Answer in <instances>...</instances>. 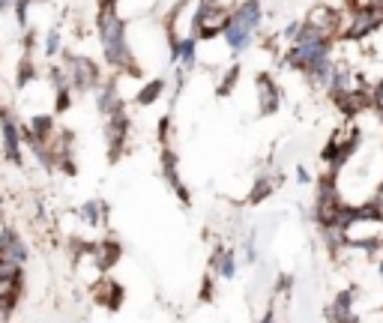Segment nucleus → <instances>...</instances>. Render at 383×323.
<instances>
[{"label": "nucleus", "instance_id": "obj_1", "mask_svg": "<svg viewBox=\"0 0 383 323\" xmlns=\"http://www.w3.org/2000/svg\"><path fill=\"white\" fill-rule=\"evenodd\" d=\"M344 243L363 252H377L383 245V216L377 213H356L350 219V225L344 228Z\"/></svg>", "mask_w": 383, "mask_h": 323}, {"label": "nucleus", "instance_id": "obj_2", "mask_svg": "<svg viewBox=\"0 0 383 323\" xmlns=\"http://www.w3.org/2000/svg\"><path fill=\"white\" fill-rule=\"evenodd\" d=\"M63 69L69 75V84L75 93H93L96 87L105 81L102 78V69L93 57L87 54H72V51H63Z\"/></svg>", "mask_w": 383, "mask_h": 323}, {"label": "nucleus", "instance_id": "obj_3", "mask_svg": "<svg viewBox=\"0 0 383 323\" xmlns=\"http://www.w3.org/2000/svg\"><path fill=\"white\" fill-rule=\"evenodd\" d=\"M129 138H132V117L129 111H117V114L105 117V144H108V162L117 165L123 153L129 150Z\"/></svg>", "mask_w": 383, "mask_h": 323}, {"label": "nucleus", "instance_id": "obj_4", "mask_svg": "<svg viewBox=\"0 0 383 323\" xmlns=\"http://www.w3.org/2000/svg\"><path fill=\"white\" fill-rule=\"evenodd\" d=\"M21 123L18 117L12 114L9 105H0V150H4V156L12 162V165H21L24 162V153H21Z\"/></svg>", "mask_w": 383, "mask_h": 323}, {"label": "nucleus", "instance_id": "obj_5", "mask_svg": "<svg viewBox=\"0 0 383 323\" xmlns=\"http://www.w3.org/2000/svg\"><path fill=\"white\" fill-rule=\"evenodd\" d=\"M159 168H162L165 183L174 189V195L180 197L183 204H192V195L186 189V183L180 180V156H177L174 147H162V150H159Z\"/></svg>", "mask_w": 383, "mask_h": 323}, {"label": "nucleus", "instance_id": "obj_6", "mask_svg": "<svg viewBox=\"0 0 383 323\" xmlns=\"http://www.w3.org/2000/svg\"><path fill=\"white\" fill-rule=\"evenodd\" d=\"M254 93H258V114L261 117L276 114L278 105H282V90H278V84L270 72H261V75L254 78Z\"/></svg>", "mask_w": 383, "mask_h": 323}, {"label": "nucleus", "instance_id": "obj_7", "mask_svg": "<svg viewBox=\"0 0 383 323\" xmlns=\"http://www.w3.org/2000/svg\"><path fill=\"white\" fill-rule=\"evenodd\" d=\"M222 42L228 45V51H231L234 57H240L242 51H249V48H252L254 30L246 28V24L237 21V18L231 16V21H228V28H225V33H222Z\"/></svg>", "mask_w": 383, "mask_h": 323}, {"label": "nucleus", "instance_id": "obj_8", "mask_svg": "<svg viewBox=\"0 0 383 323\" xmlns=\"http://www.w3.org/2000/svg\"><path fill=\"white\" fill-rule=\"evenodd\" d=\"M93 300L102 305V308H108V312H117V308L123 305L126 300V293H123V284L114 281L108 272L102 276L96 284H93Z\"/></svg>", "mask_w": 383, "mask_h": 323}, {"label": "nucleus", "instance_id": "obj_9", "mask_svg": "<svg viewBox=\"0 0 383 323\" xmlns=\"http://www.w3.org/2000/svg\"><path fill=\"white\" fill-rule=\"evenodd\" d=\"M28 255H30L28 245H24V240L16 231H6L4 237H0V260H9V264L24 267L28 264Z\"/></svg>", "mask_w": 383, "mask_h": 323}, {"label": "nucleus", "instance_id": "obj_10", "mask_svg": "<svg viewBox=\"0 0 383 323\" xmlns=\"http://www.w3.org/2000/svg\"><path fill=\"white\" fill-rule=\"evenodd\" d=\"M231 16L258 33L261 24H264V4H261V0H237L234 9H231Z\"/></svg>", "mask_w": 383, "mask_h": 323}, {"label": "nucleus", "instance_id": "obj_11", "mask_svg": "<svg viewBox=\"0 0 383 323\" xmlns=\"http://www.w3.org/2000/svg\"><path fill=\"white\" fill-rule=\"evenodd\" d=\"M198 42H201L198 36H183V39L171 48V60L177 66H183L186 72H192L198 66Z\"/></svg>", "mask_w": 383, "mask_h": 323}, {"label": "nucleus", "instance_id": "obj_12", "mask_svg": "<svg viewBox=\"0 0 383 323\" xmlns=\"http://www.w3.org/2000/svg\"><path fill=\"white\" fill-rule=\"evenodd\" d=\"M108 204L105 201H99V197H90V201H84L81 207H78V216L84 219V225L87 228H99V225H105L108 221Z\"/></svg>", "mask_w": 383, "mask_h": 323}, {"label": "nucleus", "instance_id": "obj_13", "mask_svg": "<svg viewBox=\"0 0 383 323\" xmlns=\"http://www.w3.org/2000/svg\"><path fill=\"white\" fill-rule=\"evenodd\" d=\"M210 267H213V272H216L219 279H234V276H237V257H234L231 248H225V245L216 248Z\"/></svg>", "mask_w": 383, "mask_h": 323}, {"label": "nucleus", "instance_id": "obj_14", "mask_svg": "<svg viewBox=\"0 0 383 323\" xmlns=\"http://www.w3.org/2000/svg\"><path fill=\"white\" fill-rule=\"evenodd\" d=\"M276 185H278V177H273V173H258V180L252 183V189H249V197H246V201H249V204H261V201H266V197L276 192Z\"/></svg>", "mask_w": 383, "mask_h": 323}, {"label": "nucleus", "instance_id": "obj_15", "mask_svg": "<svg viewBox=\"0 0 383 323\" xmlns=\"http://www.w3.org/2000/svg\"><path fill=\"white\" fill-rule=\"evenodd\" d=\"M165 87H168V78H147V81L141 84V90L135 93V105H141V108L153 105V102H156V99L165 93Z\"/></svg>", "mask_w": 383, "mask_h": 323}, {"label": "nucleus", "instance_id": "obj_16", "mask_svg": "<svg viewBox=\"0 0 383 323\" xmlns=\"http://www.w3.org/2000/svg\"><path fill=\"white\" fill-rule=\"evenodd\" d=\"M96 255H99V264H102V269H114L117 267V260H120V255H123V245L117 243V240H102V243H96Z\"/></svg>", "mask_w": 383, "mask_h": 323}, {"label": "nucleus", "instance_id": "obj_17", "mask_svg": "<svg viewBox=\"0 0 383 323\" xmlns=\"http://www.w3.org/2000/svg\"><path fill=\"white\" fill-rule=\"evenodd\" d=\"M33 81H40V69L33 63V54H21L18 66H16V87L24 90V87H30Z\"/></svg>", "mask_w": 383, "mask_h": 323}, {"label": "nucleus", "instance_id": "obj_18", "mask_svg": "<svg viewBox=\"0 0 383 323\" xmlns=\"http://www.w3.org/2000/svg\"><path fill=\"white\" fill-rule=\"evenodd\" d=\"M240 75H242V66H240V63H231V66H228V69L222 72L219 84H216V96H219V99L231 96V93H234V87H237V81H240Z\"/></svg>", "mask_w": 383, "mask_h": 323}, {"label": "nucleus", "instance_id": "obj_19", "mask_svg": "<svg viewBox=\"0 0 383 323\" xmlns=\"http://www.w3.org/2000/svg\"><path fill=\"white\" fill-rule=\"evenodd\" d=\"M60 51H63V30H60V24H57V28H51L48 36H45V57L48 60H57Z\"/></svg>", "mask_w": 383, "mask_h": 323}, {"label": "nucleus", "instance_id": "obj_20", "mask_svg": "<svg viewBox=\"0 0 383 323\" xmlns=\"http://www.w3.org/2000/svg\"><path fill=\"white\" fill-rule=\"evenodd\" d=\"M156 141H159V147H174V117H171V114H165V117L159 120Z\"/></svg>", "mask_w": 383, "mask_h": 323}, {"label": "nucleus", "instance_id": "obj_21", "mask_svg": "<svg viewBox=\"0 0 383 323\" xmlns=\"http://www.w3.org/2000/svg\"><path fill=\"white\" fill-rule=\"evenodd\" d=\"M72 87H60V90H54V114H66V111L72 108Z\"/></svg>", "mask_w": 383, "mask_h": 323}, {"label": "nucleus", "instance_id": "obj_22", "mask_svg": "<svg viewBox=\"0 0 383 323\" xmlns=\"http://www.w3.org/2000/svg\"><path fill=\"white\" fill-rule=\"evenodd\" d=\"M213 296H216V281H213V276H204V281H201V300L210 303Z\"/></svg>", "mask_w": 383, "mask_h": 323}, {"label": "nucleus", "instance_id": "obj_23", "mask_svg": "<svg viewBox=\"0 0 383 323\" xmlns=\"http://www.w3.org/2000/svg\"><path fill=\"white\" fill-rule=\"evenodd\" d=\"M312 177H309V171L305 168H297V183H309Z\"/></svg>", "mask_w": 383, "mask_h": 323}, {"label": "nucleus", "instance_id": "obj_24", "mask_svg": "<svg viewBox=\"0 0 383 323\" xmlns=\"http://www.w3.org/2000/svg\"><path fill=\"white\" fill-rule=\"evenodd\" d=\"M6 12H12V0H0V16H6Z\"/></svg>", "mask_w": 383, "mask_h": 323}]
</instances>
